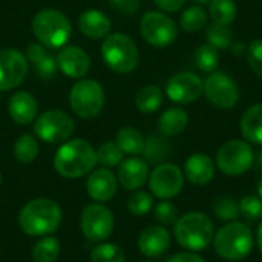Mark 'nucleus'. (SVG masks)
I'll return each mask as SVG.
<instances>
[{"label":"nucleus","instance_id":"obj_1","mask_svg":"<svg viewBox=\"0 0 262 262\" xmlns=\"http://www.w3.org/2000/svg\"><path fill=\"white\" fill-rule=\"evenodd\" d=\"M97 164V150L81 138L61 143L54 157V167L58 175L74 180L92 172Z\"/></svg>","mask_w":262,"mask_h":262},{"label":"nucleus","instance_id":"obj_2","mask_svg":"<svg viewBox=\"0 0 262 262\" xmlns=\"http://www.w3.org/2000/svg\"><path fill=\"white\" fill-rule=\"evenodd\" d=\"M61 209L49 198H37L26 203L18 213V226L29 236H48L61 224Z\"/></svg>","mask_w":262,"mask_h":262},{"label":"nucleus","instance_id":"obj_3","mask_svg":"<svg viewBox=\"0 0 262 262\" xmlns=\"http://www.w3.org/2000/svg\"><path fill=\"white\" fill-rule=\"evenodd\" d=\"M177 243L189 252L206 249L215 236L212 220L201 212H189L178 218L173 226Z\"/></svg>","mask_w":262,"mask_h":262},{"label":"nucleus","instance_id":"obj_4","mask_svg":"<svg viewBox=\"0 0 262 262\" xmlns=\"http://www.w3.org/2000/svg\"><path fill=\"white\" fill-rule=\"evenodd\" d=\"M32 32L48 49H58L68 43L72 34V25L61 11L46 8L34 15Z\"/></svg>","mask_w":262,"mask_h":262},{"label":"nucleus","instance_id":"obj_5","mask_svg":"<svg viewBox=\"0 0 262 262\" xmlns=\"http://www.w3.org/2000/svg\"><path fill=\"white\" fill-rule=\"evenodd\" d=\"M216 253L227 261H241L247 258L253 249V233L244 223H229L213 236Z\"/></svg>","mask_w":262,"mask_h":262},{"label":"nucleus","instance_id":"obj_6","mask_svg":"<svg viewBox=\"0 0 262 262\" xmlns=\"http://www.w3.org/2000/svg\"><path fill=\"white\" fill-rule=\"evenodd\" d=\"M101 55L109 69L117 74L132 72L140 61V52L135 41L123 32L109 34L101 45Z\"/></svg>","mask_w":262,"mask_h":262},{"label":"nucleus","instance_id":"obj_7","mask_svg":"<svg viewBox=\"0 0 262 262\" xmlns=\"http://www.w3.org/2000/svg\"><path fill=\"white\" fill-rule=\"evenodd\" d=\"M69 104L74 114L83 120L95 118L104 106V91L95 80H80L69 92Z\"/></svg>","mask_w":262,"mask_h":262},{"label":"nucleus","instance_id":"obj_8","mask_svg":"<svg viewBox=\"0 0 262 262\" xmlns=\"http://www.w3.org/2000/svg\"><path fill=\"white\" fill-rule=\"evenodd\" d=\"M255 161V154L247 141L230 140L224 143L216 154V166L220 170L230 177L246 173Z\"/></svg>","mask_w":262,"mask_h":262},{"label":"nucleus","instance_id":"obj_9","mask_svg":"<svg viewBox=\"0 0 262 262\" xmlns=\"http://www.w3.org/2000/svg\"><path fill=\"white\" fill-rule=\"evenodd\" d=\"M74 127L72 118L58 109L46 111L34 120V132L37 138L51 144L68 141L74 132Z\"/></svg>","mask_w":262,"mask_h":262},{"label":"nucleus","instance_id":"obj_10","mask_svg":"<svg viewBox=\"0 0 262 262\" xmlns=\"http://www.w3.org/2000/svg\"><path fill=\"white\" fill-rule=\"evenodd\" d=\"M140 31L143 38L154 48H166L178 37L177 23L160 11H149L141 17Z\"/></svg>","mask_w":262,"mask_h":262},{"label":"nucleus","instance_id":"obj_11","mask_svg":"<svg viewBox=\"0 0 262 262\" xmlns=\"http://www.w3.org/2000/svg\"><path fill=\"white\" fill-rule=\"evenodd\" d=\"M203 94L206 95L207 101L218 109L235 107L241 97L236 81L221 71H215L207 75L203 84Z\"/></svg>","mask_w":262,"mask_h":262},{"label":"nucleus","instance_id":"obj_12","mask_svg":"<svg viewBox=\"0 0 262 262\" xmlns=\"http://www.w3.org/2000/svg\"><path fill=\"white\" fill-rule=\"evenodd\" d=\"M80 227L86 239L92 243H101L114 232V215L104 204L92 203L83 209Z\"/></svg>","mask_w":262,"mask_h":262},{"label":"nucleus","instance_id":"obj_13","mask_svg":"<svg viewBox=\"0 0 262 262\" xmlns=\"http://www.w3.org/2000/svg\"><path fill=\"white\" fill-rule=\"evenodd\" d=\"M184 186V175L181 169L170 163H163L154 169L149 177L150 192L161 200L177 196Z\"/></svg>","mask_w":262,"mask_h":262},{"label":"nucleus","instance_id":"obj_14","mask_svg":"<svg viewBox=\"0 0 262 262\" xmlns=\"http://www.w3.org/2000/svg\"><path fill=\"white\" fill-rule=\"evenodd\" d=\"M28 74V58L18 49H0V91H11L23 83Z\"/></svg>","mask_w":262,"mask_h":262},{"label":"nucleus","instance_id":"obj_15","mask_svg":"<svg viewBox=\"0 0 262 262\" xmlns=\"http://www.w3.org/2000/svg\"><path fill=\"white\" fill-rule=\"evenodd\" d=\"M203 80L192 72H180L169 78L166 95L178 104H190L203 95Z\"/></svg>","mask_w":262,"mask_h":262},{"label":"nucleus","instance_id":"obj_16","mask_svg":"<svg viewBox=\"0 0 262 262\" xmlns=\"http://www.w3.org/2000/svg\"><path fill=\"white\" fill-rule=\"evenodd\" d=\"M58 69L69 78H81L89 72L91 58L80 46H63L57 55Z\"/></svg>","mask_w":262,"mask_h":262},{"label":"nucleus","instance_id":"obj_17","mask_svg":"<svg viewBox=\"0 0 262 262\" xmlns=\"http://www.w3.org/2000/svg\"><path fill=\"white\" fill-rule=\"evenodd\" d=\"M117 187L118 180L107 167L94 170L86 181L88 195L97 203H106L111 198H114L117 193Z\"/></svg>","mask_w":262,"mask_h":262},{"label":"nucleus","instance_id":"obj_18","mask_svg":"<svg viewBox=\"0 0 262 262\" xmlns=\"http://www.w3.org/2000/svg\"><path fill=\"white\" fill-rule=\"evenodd\" d=\"M149 178V166L143 158L130 157L118 166V183L127 190H138Z\"/></svg>","mask_w":262,"mask_h":262},{"label":"nucleus","instance_id":"obj_19","mask_svg":"<svg viewBox=\"0 0 262 262\" xmlns=\"http://www.w3.org/2000/svg\"><path fill=\"white\" fill-rule=\"evenodd\" d=\"M170 247V233L163 226L146 227L138 238V249L146 256H160Z\"/></svg>","mask_w":262,"mask_h":262},{"label":"nucleus","instance_id":"obj_20","mask_svg":"<svg viewBox=\"0 0 262 262\" xmlns=\"http://www.w3.org/2000/svg\"><path fill=\"white\" fill-rule=\"evenodd\" d=\"M38 104L32 94L26 91L15 92L8 101L9 117L20 126H26L37 118Z\"/></svg>","mask_w":262,"mask_h":262},{"label":"nucleus","instance_id":"obj_21","mask_svg":"<svg viewBox=\"0 0 262 262\" xmlns=\"http://www.w3.org/2000/svg\"><path fill=\"white\" fill-rule=\"evenodd\" d=\"M186 178L195 186H204L215 177V163L206 154H193L184 164Z\"/></svg>","mask_w":262,"mask_h":262},{"label":"nucleus","instance_id":"obj_22","mask_svg":"<svg viewBox=\"0 0 262 262\" xmlns=\"http://www.w3.org/2000/svg\"><path fill=\"white\" fill-rule=\"evenodd\" d=\"M26 58L28 63H31L34 66V71L37 72L38 77L49 80L54 78V75L57 74V58L48 51L46 46H43L41 43H31L26 48Z\"/></svg>","mask_w":262,"mask_h":262},{"label":"nucleus","instance_id":"obj_23","mask_svg":"<svg viewBox=\"0 0 262 262\" xmlns=\"http://www.w3.org/2000/svg\"><path fill=\"white\" fill-rule=\"evenodd\" d=\"M78 26L86 37L92 40H98V38H106L111 34L112 23L104 12L98 9H86L78 18Z\"/></svg>","mask_w":262,"mask_h":262},{"label":"nucleus","instance_id":"obj_24","mask_svg":"<svg viewBox=\"0 0 262 262\" xmlns=\"http://www.w3.org/2000/svg\"><path fill=\"white\" fill-rule=\"evenodd\" d=\"M239 126L246 141L262 144V103L250 106L243 114Z\"/></svg>","mask_w":262,"mask_h":262},{"label":"nucleus","instance_id":"obj_25","mask_svg":"<svg viewBox=\"0 0 262 262\" xmlns=\"http://www.w3.org/2000/svg\"><path fill=\"white\" fill-rule=\"evenodd\" d=\"M189 123V115L183 107H170L164 111L158 120V129L164 137L180 135Z\"/></svg>","mask_w":262,"mask_h":262},{"label":"nucleus","instance_id":"obj_26","mask_svg":"<svg viewBox=\"0 0 262 262\" xmlns=\"http://www.w3.org/2000/svg\"><path fill=\"white\" fill-rule=\"evenodd\" d=\"M115 143L118 144V147L121 149L123 154L130 155V157H137V155L143 154L146 140L137 129L121 127L117 134Z\"/></svg>","mask_w":262,"mask_h":262},{"label":"nucleus","instance_id":"obj_27","mask_svg":"<svg viewBox=\"0 0 262 262\" xmlns=\"http://www.w3.org/2000/svg\"><path fill=\"white\" fill-rule=\"evenodd\" d=\"M163 104V91L155 84L143 86L135 95V106L141 114H154Z\"/></svg>","mask_w":262,"mask_h":262},{"label":"nucleus","instance_id":"obj_28","mask_svg":"<svg viewBox=\"0 0 262 262\" xmlns=\"http://www.w3.org/2000/svg\"><path fill=\"white\" fill-rule=\"evenodd\" d=\"M238 6L235 0H212L209 3V17L213 23L220 25H232L236 20Z\"/></svg>","mask_w":262,"mask_h":262},{"label":"nucleus","instance_id":"obj_29","mask_svg":"<svg viewBox=\"0 0 262 262\" xmlns=\"http://www.w3.org/2000/svg\"><path fill=\"white\" fill-rule=\"evenodd\" d=\"M61 244L54 236H43L34 244L32 259L35 262H55L60 256Z\"/></svg>","mask_w":262,"mask_h":262},{"label":"nucleus","instance_id":"obj_30","mask_svg":"<svg viewBox=\"0 0 262 262\" xmlns=\"http://www.w3.org/2000/svg\"><path fill=\"white\" fill-rule=\"evenodd\" d=\"M195 64L204 74H212L220 64V51L210 43H203L195 51Z\"/></svg>","mask_w":262,"mask_h":262},{"label":"nucleus","instance_id":"obj_31","mask_svg":"<svg viewBox=\"0 0 262 262\" xmlns=\"http://www.w3.org/2000/svg\"><path fill=\"white\" fill-rule=\"evenodd\" d=\"M209 20V14L204 11L201 5L189 6L180 17V25L186 32H198L201 31Z\"/></svg>","mask_w":262,"mask_h":262},{"label":"nucleus","instance_id":"obj_32","mask_svg":"<svg viewBox=\"0 0 262 262\" xmlns=\"http://www.w3.org/2000/svg\"><path fill=\"white\" fill-rule=\"evenodd\" d=\"M38 141L35 137L29 135V134H23L17 138V141L14 143V157L17 158V161L20 163H32L37 155H38Z\"/></svg>","mask_w":262,"mask_h":262},{"label":"nucleus","instance_id":"obj_33","mask_svg":"<svg viewBox=\"0 0 262 262\" xmlns=\"http://www.w3.org/2000/svg\"><path fill=\"white\" fill-rule=\"evenodd\" d=\"M206 38H207V43L215 46L218 51L230 49V46L233 45L232 29L226 25H220V23H213V21H212V25H209V28L206 31Z\"/></svg>","mask_w":262,"mask_h":262},{"label":"nucleus","instance_id":"obj_34","mask_svg":"<svg viewBox=\"0 0 262 262\" xmlns=\"http://www.w3.org/2000/svg\"><path fill=\"white\" fill-rule=\"evenodd\" d=\"M92 262H124L126 255L121 247L111 243H101L91 252Z\"/></svg>","mask_w":262,"mask_h":262},{"label":"nucleus","instance_id":"obj_35","mask_svg":"<svg viewBox=\"0 0 262 262\" xmlns=\"http://www.w3.org/2000/svg\"><path fill=\"white\" fill-rule=\"evenodd\" d=\"M143 154H144L147 161H150V163H161L163 160H166L169 157L170 146L166 143V140L152 135V137H149L146 140Z\"/></svg>","mask_w":262,"mask_h":262},{"label":"nucleus","instance_id":"obj_36","mask_svg":"<svg viewBox=\"0 0 262 262\" xmlns=\"http://www.w3.org/2000/svg\"><path fill=\"white\" fill-rule=\"evenodd\" d=\"M123 152L118 147V144L115 141H107L103 143L98 150H97V163H100L104 167H117L121 164L123 161Z\"/></svg>","mask_w":262,"mask_h":262},{"label":"nucleus","instance_id":"obj_37","mask_svg":"<svg viewBox=\"0 0 262 262\" xmlns=\"http://www.w3.org/2000/svg\"><path fill=\"white\" fill-rule=\"evenodd\" d=\"M154 207V198L150 193L143 190H135L127 200V209L135 216H144Z\"/></svg>","mask_w":262,"mask_h":262},{"label":"nucleus","instance_id":"obj_38","mask_svg":"<svg viewBox=\"0 0 262 262\" xmlns=\"http://www.w3.org/2000/svg\"><path fill=\"white\" fill-rule=\"evenodd\" d=\"M213 210L216 216L223 221H235L239 216V204L230 196H221L216 200Z\"/></svg>","mask_w":262,"mask_h":262},{"label":"nucleus","instance_id":"obj_39","mask_svg":"<svg viewBox=\"0 0 262 262\" xmlns=\"http://www.w3.org/2000/svg\"><path fill=\"white\" fill-rule=\"evenodd\" d=\"M155 220L161 224V226H175V223L178 221V207L167 201V200H163L161 203H158L155 206Z\"/></svg>","mask_w":262,"mask_h":262},{"label":"nucleus","instance_id":"obj_40","mask_svg":"<svg viewBox=\"0 0 262 262\" xmlns=\"http://www.w3.org/2000/svg\"><path fill=\"white\" fill-rule=\"evenodd\" d=\"M239 212L249 221H256L262 216V200L255 195H246L239 201Z\"/></svg>","mask_w":262,"mask_h":262},{"label":"nucleus","instance_id":"obj_41","mask_svg":"<svg viewBox=\"0 0 262 262\" xmlns=\"http://www.w3.org/2000/svg\"><path fill=\"white\" fill-rule=\"evenodd\" d=\"M246 58L250 69L262 78V38H256L250 45H247Z\"/></svg>","mask_w":262,"mask_h":262},{"label":"nucleus","instance_id":"obj_42","mask_svg":"<svg viewBox=\"0 0 262 262\" xmlns=\"http://www.w3.org/2000/svg\"><path fill=\"white\" fill-rule=\"evenodd\" d=\"M109 5L121 14L132 15L140 9L141 0H109Z\"/></svg>","mask_w":262,"mask_h":262},{"label":"nucleus","instance_id":"obj_43","mask_svg":"<svg viewBox=\"0 0 262 262\" xmlns=\"http://www.w3.org/2000/svg\"><path fill=\"white\" fill-rule=\"evenodd\" d=\"M154 3L163 12H177L184 6L186 0H154Z\"/></svg>","mask_w":262,"mask_h":262},{"label":"nucleus","instance_id":"obj_44","mask_svg":"<svg viewBox=\"0 0 262 262\" xmlns=\"http://www.w3.org/2000/svg\"><path fill=\"white\" fill-rule=\"evenodd\" d=\"M166 262H206L203 256H200L198 253L193 252H181V253H175L173 256H170Z\"/></svg>","mask_w":262,"mask_h":262},{"label":"nucleus","instance_id":"obj_45","mask_svg":"<svg viewBox=\"0 0 262 262\" xmlns=\"http://www.w3.org/2000/svg\"><path fill=\"white\" fill-rule=\"evenodd\" d=\"M230 49L235 55H246V52H247V46L244 43H233L230 46Z\"/></svg>","mask_w":262,"mask_h":262},{"label":"nucleus","instance_id":"obj_46","mask_svg":"<svg viewBox=\"0 0 262 262\" xmlns=\"http://www.w3.org/2000/svg\"><path fill=\"white\" fill-rule=\"evenodd\" d=\"M258 247L262 252V223L261 226H259V229H258Z\"/></svg>","mask_w":262,"mask_h":262},{"label":"nucleus","instance_id":"obj_47","mask_svg":"<svg viewBox=\"0 0 262 262\" xmlns=\"http://www.w3.org/2000/svg\"><path fill=\"white\" fill-rule=\"evenodd\" d=\"M258 196L262 200V180L258 183Z\"/></svg>","mask_w":262,"mask_h":262},{"label":"nucleus","instance_id":"obj_48","mask_svg":"<svg viewBox=\"0 0 262 262\" xmlns=\"http://www.w3.org/2000/svg\"><path fill=\"white\" fill-rule=\"evenodd\" d=\"M198 5H207V3H210L212 0H195Z\"/></svg>","mask_w":262,"mask_h":262},{"label":"nucleus","instance_id":"obj_49","mask_svg":"<svg viewBox=\"0 0 262 262\" xmlns=\"http://www.w3.org/2000/svg\"><path fill=\"white\" fill-rule=\"evenodd\" d=\"M258 166L262 169V150L259 152V155H258Z\"/></svg>","mask_w":262,"mask_h":262},{"label":"nucleus","instance_id":"obj_50","mask_svg":"<svg viewBox=\"0 0 262 262\" xmlns=\"http://www.w3.org/2000/svg\"><path fill=\"white\" fill-rule=\"evenodd\" d=\"M0 183H2V173H0Z\"/></svg>","mask_w":262,"mask_h":262},{"label":"nucleus","instance_id":"obj_51","mask_svg":"<svg viewBox=\"0 0 262 262\" xmlns=\"http://www.w3.org/2000/svg\"><path fill=\"white\" fill-rule=\"evenodd\" d=\"M143 262H154V261H143Z\"/></svg>","mask_w":262,"mask_h":262}]
</instances>
